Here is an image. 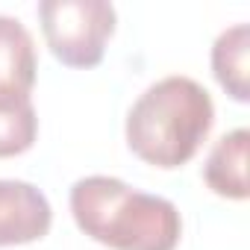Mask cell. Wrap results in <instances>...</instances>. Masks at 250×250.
Listing matches in <instances>:
<instances>
[{"label":"cell","mask_w":250,"mask_h":250,"mask_svg":"<svg viewBox=\"0 0 250 250\" xmlns=\"http://www.w3.org/2000/svg\"><path fill=\"white\" fill-rule=\"evenodd\" d=\"M77 227L112 250H174L183 235L177 206L115 177H83L71 188Z\"/></svg>","instance_id":"cell-1"},{"label":"cell","mask_w":250,"mask_h":250,"mask_svg":"<svg viewBox=\"0 0 250 250\" xmlns=\"http://www.w3.org/2000/svg\"><path fill=\"white\" fill-rule=\"evenodd\" d=\"M215 124L209 91L191 77H165L153 83L127 115V145L153 168L186 165L206 142Z\"/></svg>","instance_id":"cell-2"},{"label":"cell","mask_w":250,"mask_h":250,"mask_svg":"<svg viewBox=\"0 0 250 250\" xmlns=\"http://www.w3.org/2000/svg\"><path fill=\"white\" fill-rule=\"evenodd\" d=\"M42 30L50 53L68 68H94L103 62L106 42L115 33V6L106 0H42Z\"/></svg>","instance_id":"cell-3"},{"label":"cell","mask_w":250,"mask_h":250,"mask_svg":"<svg viewBox=\"0 0 250 250\" xmlns=\"http://www.w3.org/2000/svg\"><path fill=\"white\" fill-rule=\"evenodd\" d=\"M50 221V203L33 183L0 180V247L44 238Z\"/></svg>","instance_id":"cell-4"},{"label":"cell","mask_w":250,"mask_h":250,"mask_svg":"<svg viewBox=\"0 0 250 250\" xmlns=\"http://www.w3.org/2000/svg\"><path fill=\"white\" fill-rule=\"evenodd\" d=\"M36 44L18 18L0 15V94L30 97L36 85Z\"/></svg>","instance_id":"cell-5"},{"label":"cell","mask_w":250,"mask_h":250,"mask_svg":"<svg viewBox=\"0 0 250 250\" xmlns=\"http://www.w3.org/2000/svg\"><path fill=\"white\" fill-rule=\"evenodd\" d=\"M247 145H250V133L244 127L215 142L203 165V180L215 194L229 200L247 197Z\"/></svg>","instance_id":"cell-6"},{"label":"cell","mask_w":250,"mask_h":250,"mask_svg":"<svg viewBox=\"0 0 250 250\" xmlns=\"http://www.w3.org/2000/svg\"><path fill=\"white\" fill-rule=\"evenodd\" d=\"M247 44H250V27L247 24H235V27L224 30L218 36L215 47H212L215 80L238 103H247V97H250V85H247Z\"/></svg>","instance_id":"cell-7"},{"label":"cell","mask_w":250,"mask_h":250,"mask_svg":"<svg viewBox=\"0 0 250 250\" xmlns=\"http://www.w3.org/2000/svg\"><path fill=\"white\" fill-rule=\"evenodd\" d=\"M39 136V118L30 97L0 94V159L27 153Z\"/></svg>","instance_id":"cell-8"}]
</instances>
